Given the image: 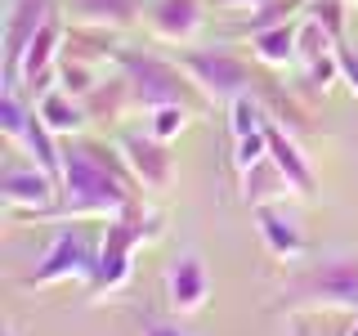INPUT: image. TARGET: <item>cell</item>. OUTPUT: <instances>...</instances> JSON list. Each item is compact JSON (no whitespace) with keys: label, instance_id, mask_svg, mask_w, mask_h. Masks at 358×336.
<instances>
[{"label":"cell","instance_id":"12","mask_svg":"<svg viewBox=\"0 0 358 336\" xmlns=\"http://www.w3.org/2000/svg\"><path fill=\"white\" fill-rule=\"evenodd\" d=\"M36 117L50 126L59 139H81V130L90 126V108H85V99H76V94H67L63 85H54V90H45V94L36 99Z\"/></svg>","mask_w":358,"mask_h":336},{"label":"cell","instance_id":"11","mask_svg":"<svg viewBox=\"0 0 358 336\" xmlns=\"http://www.w3.org/2000/svg\"><path fill=\"white\" fill-rule=\"evenodd\" d=\"M201 22H206L201 0H152L148 5V31L157 41L188 45L201 36Z\"/></svg>","mask_w":358,"mask_h":336},{"label":"cell","instance_id":"19","mask_svg":"<svg viewBox=\"0 0 358 336\" xmlns=\"http://www.w3.org/2000/svg\"><path fill=\"white\" fill-rule=\"evenodd\" d=\"M99 81H103V72H94V67H85V63H76V59H59V85L67 90V94L90 99L99 90Z\"/></svg>","mask_w":358,"mask_h":336},{"label":"cell","instance_id":"21","mask_svg":"<svg viewBox=\"0 0 358 336\" xmlns=\"http://www.w3.org/2000/svg\"><path fill=\"white\" fill-rule=\"evenodd\" d=\"M345 5H350V0H309V5H305V18H313L336 45H341L345 41Z\"/></svg>","mask_w":358,"mask_h":336},{"label":"cell","instance_id":"4","mask_svg":"<svg viewBox=\"0 0 358 336\" xmlns=\"http://www.w3.org/2000/svg\"><path fill=\"white\" fill-rule=\"evenodd\" d=\"M117 72H126V81L134 90V108H166V104H188V108H197L201 99V90L193 85V76L184 72L179 63H166V59H157V54H134V50H121V59H117Z\"/></svg>","mask_w":358,"mask_h":336},{"label":"cell","instance_id":"6","mask_svg":"<svg viewBox=\"0 0 358 336\" xmlns=\"http://www.w3.org/2000/svg\"><path fill=\"white\" fill-rule=\"evenodd\" d=\"M99 265V242L85 229H63L50 242V251L41 255V265L31 269L22 283L27 287H54V283H90Z\"/></svg>","mask_w":358,"mask_h":336},{"label":"cell","instance_id":"7","mask_svg":"<svg viewBox=\"0 0 358 336\" xmlns=\"http://www.w3.org/2000/svg\"><path fill=\"white\" fill-rule=\"evenodd\" d=\"M0 202L22 220H54L59 179L50 171H41L36 162L31 166H5V171H0Z\"/></svg>","mask_w":358,"mask_h":336},{"label":"cell","instance_id":"20","mask_svg":"<svg viewBox=\"0 0 358 336\" xmlns=\"http://www.w3.org/2000/svg\"><path fill=\"white\" fill-rule=\"evenodd\" d=\"M305 67V85L309 90H331V81H341L345 76V54L341 50H327V54H318V59H309V63H300Z\"/></svg>","mask_w":358,"mask_h":336},{"label":"cell","instance_id":"26","mask_svg":"<svg viewBox=\"0 0 358 336\" xmlns=\"http://www.w3.org/2000/svg\"><path fill=\"white\" fill-rule=\"evenodd\" d=\"M143 336H184V332H175V328H162V323H152V328L143 332Z\"/></svg>","mask_w":358,"mask_h":336},{"label":"cell","instance_id":"24","mask_svg":"<svg viewBox=\"0 0 358 336\" xmlns=\"http://www.w3.org/2000/svg\"><path fill=\"white\" fill-rule=\"evenodd\" d=\"M327 50H336V41H331L313 18H300V63L318 59V54H327Z\"/></svg>","mask_w":358,"mask_h":336},{"label":"cell","instance_id":"16","mask_svg":"<svg viewBox=\"0 0 358 336\" xmlns=\"http://www.w3.org/2000/svg\"><path fill=\"white\" fill-rule=\"evenodd\" d=\"M139 5L143 0H72V14L81 27H94V31H121L139 18Z\"/></svg>","mask_w":358,"mask_h":336},{"label":"cell","instance_id":"2","mask_svg":"<svg viewBox=\"0 0 358 336\" xmlns=\"http://www.w3.org/2000/svg\"><path fill=\"white\" fill-rule=\"evenodd\" d=\"M162 216L157 211H143V206H130L126 216L117 220H103V238H99V265H94V278L85 283L90 296H108V291H121L134 274V251L162 238Z\"/></svg>","mask_w":358,"mask_h":336},{"label":"cell","instance_id":"28","mask_svg":"<svg viewBox=\"0 0 358 336\" xmlns=\"http://www.w3.org/2000/svg\"><path fill=\"white\" fill-rule=\"evenodd\" d=\"M350 5H358V0H350Z\"/></svg>","mask_w":358,"mask_h":336},{"label":"cell","instance_id":"13","mask_svg":"<svg viewBox=\"0 0 358 336\" xmlns=\"http://www.w3.org/2000/svg\"><path fill=\"white\" fill-rule=\"evenodd\" d=\"M268 157L278 162V171L291 179V188H296V197H313V166L305 162V153H300L296 134H291L282 121H268Z\"/></svg>","mask_w":358,"mask_h":336},{"label":"cell","instance_id":"14","mask_svg":"<svg viewBox=\"0 0 358 336\" xmlns=\"http://www.w3.org/2000/svg\"><path fill=\"white\" fill-rule=\"evenodd\" d=\"M255 233H260V242L268 246L273 260H300V255H305V233H300V224L291 216H282L278 206H255Z\"/></svg>","mask_w":358,"mask_h":336},{"label":"cell","instance_id":"27","mask_svg":"<svg viewBox=\"0 0 358 336\" xmlns=\"http://www.w3.org/2000/svg\"><path fill=\"white\" fill-rule=\"evenodd\" d=\"M345 336H358V314H350V328H345Z\"/></svg>","mask_w":358,"mask_h":336},{"label":"cell","instance_id":"22","mask_svg":"<svg viewBox=\"0 0 358 336\" xmlns=\"http://www.w3.org/2000/svg\"><path fill=\"white\" fill-rule=\"evenodd\" d=\"M193 121V108L188 104H166V108H152V121H148V130L157 134L162 144H171L179 130Z\"/></svg>","mask_w":358,"mask_h":336},{"label":"cell","instance_id":"29","mask_svg":"<svg viewBox=\"0 0 358 336\" xmlns=\"http://www.w3.org/2000/svg\"><path fill=\"white\" fill-rule=\"evenodd\" d=\"M5 336H14V332H5Z\"/></svg>","mask_w":358,"mask_h":336},{"label":"cell","instance_id":"10","mask_svg":"<svg viewBox=\"0 0 358 336\" xmlns=\"http://www.w3.org/2000/svg\"><path fill=\"white\" fill-rule=\"evenodd\" d=\"M210 300V274L201 265V255H179L166 269V305L175 314H201Z\"/></svg>","mask_w":358,"mask_h":336},{"label":"cell","instance_id":"25","mask_svg":"<svg viewBox=\"0 0 358 336\" xmlns=\"http://www.w3.org/2000/svg\"><path fill=\"white\" fill-rule=\"evenodd\" d=\"M215 5H229V9H251V14H255V9H264L268 0H215Z\"/></svg>","mask_w":358,"mask_h":336},{"label":"cell","instance_id":"15","mask_svg":"<svg viewBox=\"0 0 358 336\" xmlns=\"http://www.w3.org/2000/svg\"><path fill=\"white\" fill-rule=\"evenodd\" d=\"M238 179H242V206H251V211H255V206H278L287 193H296V188H291V179L278 171L273 157L255 162L251 171H242Z\"/></svg>","mask_w":358,"mask_h":336},{"label":"cell","instance_id":"3","mask_svg":"<svg viewBox=\"0 0 358 336\" xmlns=\"http://www.w3.org/2000/svg\"><path fill=\"white\" fill-rule=\"evenodd\" d=\"M313 309L358 314V255H336L318 269L287 278L278 314H313Z\"/></svg>","mask_w":358,"mask_h":336},{"label":"cell","instance_id":"18","mask_svg":"<svg viewBox=\"0 0 358 336\" xmlns=\"http://www.w3.org/2000/svg\"><path fill=\"white\" fill-rule=\"evenodd\" d=\"M85 108H90V117H99V121H121V117H126V112L134 108V90L126 81V72L99 81V90L85 99Z\"/></svg>","mask_w":358,"mask_h":336},{"label":"cell","instance_id":"1","mask_svg":"<svg viewBox=\"0 0 358 336\" xmlns=\"http://www.w3.org/2000/svg\"><path fill=\"white\" fill-rule=\"evenodd\" d=\"M134 202V179L117 175L85 148V139H63V175H59V206L54 220H117Z\"/></svg>","mask_w":358,"mask_h":336},{"label":"cell","instance_id":"17","mask_svg":"<svg viewBox=\"0 0 358 336\" xmlns=\"http://www.w3.org/2000/svg\"><path fill=\"white\" fill-rule=\"evenodd\" d=\"M251 50L264 67H287L300 63V22H278V27L251 31Z\"/></svg>","mask_w":358,"mask_h":336},{"label":"cell","instance_id":"9","mask_svg":"<svg viewBox=\"0 0 358 336\" xmlns=\"http://www.w3.org/2000/svg\"><path fill=\"white\" fill-rule=\"evenodd\" d=\"M121 153H126V166L134 171L143 188H152V193H162V188H171L175 179V157L166 153V144L157 139V134H126L121 139Z\"/></svg>","mask_w":358,"mask_h":336},{"label":"cell","instance_id":"8","mask_svg":"<svg viewBox=\"0 0 358 336\" xmlns=\"http://www.w3.org/2000/svg\"><path fill=\"white\" fill-rule=\"evenodd\" d=\"M54 18V0H14L5 18V90H18L22 54H27L31 36Z\"/></svg>","mask_w":358,"mask_h":336},{"label":"cell","instance_id":"5","mask_svg":"<svg viewBox=\"0 0 358 336\" xmlns=\"http://www.w3.org/2000/svg\"><path fill=\"white\" fill-rule=\"evenodd\" d=\"M179 67L193 76V85L206 94V104H233L242 94H255V81H260L251 72V63H242L229 50H184Z\"/></svg>","mask_w":358,"mask_h":336},{"label":"cell","instance_id":"23","mask_svg":"<svg viewBox=\"0 0 358 336\" xmlns=\"http://www.w3.org/2000/svg\"><path fill=\"white\" fill-rule=\"evenodd\" d=\"M268 157V126L255 130V134H242V139H233V171H251L255 162H264Z\"/></svg>","mask_w":358,"mask_h":336}]
</instances>
